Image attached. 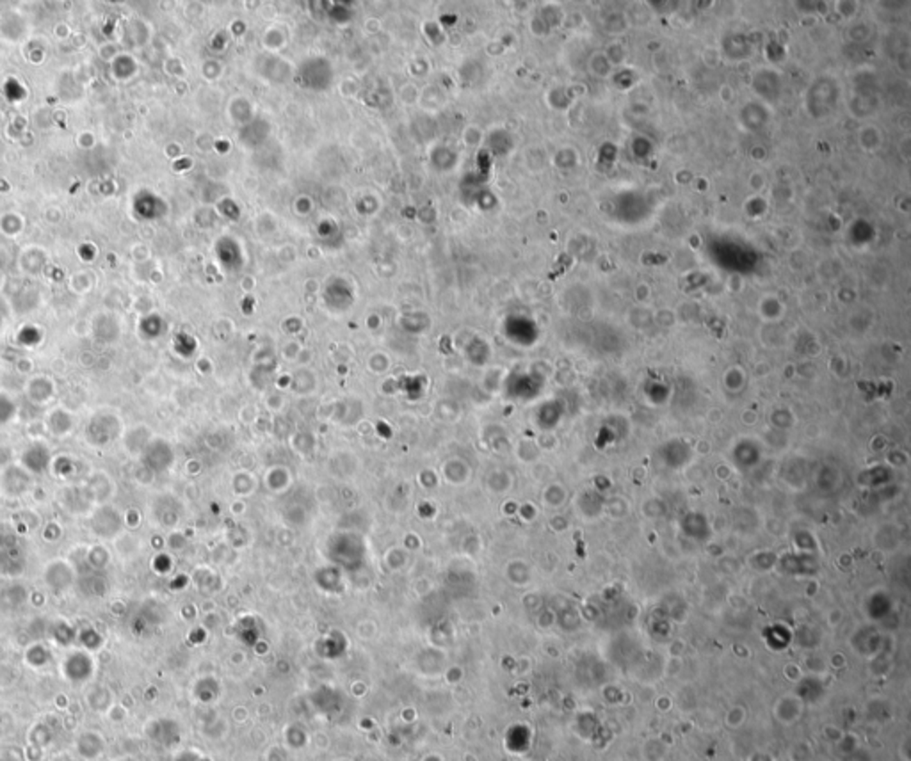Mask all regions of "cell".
I'll use <instances>...</instances> for the list:
<instances>
[{
    "label": "cell",
    "instance_id": "cell-1",
    "mask_svg": "<svg viewBox=\"0 0 911 761\" xmlns=\"http://www.w3.org/2000/svg\"><path fill=\"white\" fill-rule=\"evenodd\" d=\"M78 754L86 760H95L103 751V738L95 731L82 733V736L77 742Z\"/></svg>",
    "mask_w": 911,
    "mask_h": 761
}]
</instances>
